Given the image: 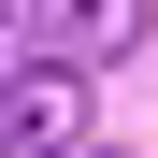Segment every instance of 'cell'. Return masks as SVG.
I'll return each mask as SVG.
<instances>
[{
  "label": "cell",
  "instance_id": "1",
  "mask_svg": "<svg viewBox=\"0 0 158 158\" xmlns=\"http://www.w3.org/2000/svg\"><path fill=\"white\" fill-rule=\"evenodd\" d=\"M144 29V0H29V43L43 58H101V43Z\"/></svg>",
  "mask_w": 158,
  "mask_h": 158
},
{
  "label": "cell",
  "instance_id": "2",
  "mask_svg": "<svg viewBox=\"0 0 158 158\" xmlns=\"http://www.w3.org/2000/svg\"><path fill=\"white\" fill-rule=\"evenodd\" d=\"M58 144H72V101H58V72L0 86V158H58Z\"/></svg>",
  "mask_w": 158,
  "mask_h": 158
}]
</instances>
